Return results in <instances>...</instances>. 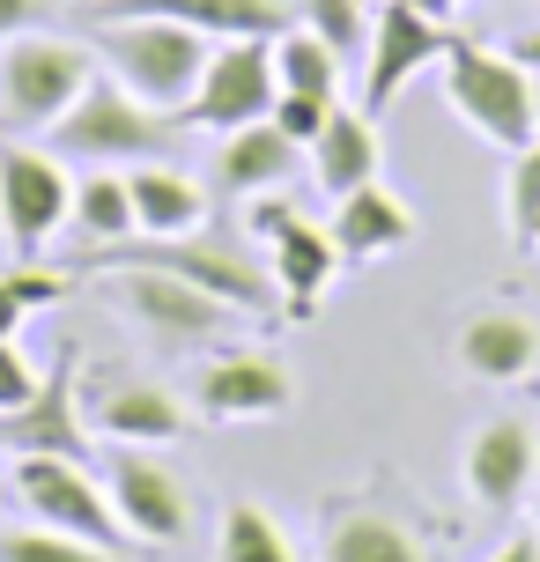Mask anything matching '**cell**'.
Instances as JSON below:
<instances>
[{"label": "cell", "mask_w": 540, "mask_h": 562, "mask_svg": "<svg viewBox=\"0 0 540 562\" xmlns=\"http://www.w3.org/2000/svg\"><path fill=\"white\" fill-rule=\"evenodd\" d=\"M437 75H445V104H452L488 148L518 156V148L540 140V82L511 53H488L482 37H452V53L437 59Z\"/></svg>", "instance_id": "4"}, {"label": "cell", "mask_w": 540, "mask_h": 562, "mask_svg": "<svg viewBox=\"0 0 540 562\" xmlns=\"http://www.w3.org/2000/svg\"><path fill=\"white\" fill-rule=\"evenodd\" d=\"M326 112H334V97H296V89H282V97H274V126H282L289 140H304V148H312L318 140V126H326Z\"/></svg>", "instance_id": "31"}, {"label": "cell", "mask_w": 540, "mask_h": 562, "mask_svg": "<svg viewBox=\"0 0 540 562\" xmlns=\"http://www.w3.org/2000/svg\"><path fill=\"white\" fill-rule=\"evenodd\" d=\"M59 363L45 370V385L15 407V415H0V451H45V459H89V415H82V393H75V378H82V348L67 340L53 348Z\"/></svg>", "instance_id": "13"}, {"label": "cell", "mask_w": 540, "mask_h": 562, "mask_svg": "<svg viewBox=\"0 0 540 562\" xmlns=\"http://www.w3.org/2000/svg\"><path fill=\"white\" fill-rule=\"evenodd\" d=\"M459 481L482 510H518L540 481V422L533 415H496L459 445Z\"/></svg>", "instance_id": "14"}, {"label": "cell", "mask_w": 540, "mask_h": 562, "mask_svg": "<svg viewBox=\"0 0 540 562\" xmlns=\"http://www.w3.org/2000/svg\"><path fill=\"white\" fill-rule=\"evenodd\" d=\"M89 45H97V59L142 104H156V112H171V119L193 97L200 67H207V37L171 23V15H112V23H89Z\"/></svg>", "instance_id": "5"}, {"label": "cell", "mask_w": 540, "mask_h": 562, "mask_svg": "<svg viewBox=\"0 0 540 562\" xmlns=\"http://www.w3.org/2000/svg\"><path fill=\"white\" fill-rule=\"evenodd\" d=\"M104 488H112V510L126 518V533H142V548H178L193 533V488L171 459H156V445H119Z\"/></svg>", "instance_id": "11"}, {"label": "cell", "mask_w": 540, "mask_h": 562, "mask_svg": "<svg viewBox=\"0 0 540 562\" xmlns=\"http://www.w3.org/2000/svg\"><path fill=\"white\" fill-rule=\"evenodd\" d=\"M193 407L200 422H274L296 407V378L274 348H223L193 378Z\"/></svg>", "instance_id": "15"}, {"label": "cell", "mask_w": 540, "mask_h": 562, "mask_svg": "<svg viewBox=\"0 0 540 562\" xmlns=\"http://www.w3.org/2000/svg\"><path fill=\"white\" fill-rule=\"evenodd\" d=\"M15 504L30 510V526L97 540V548H119V555H148V548H126V518L112 510V488L89 474V459L23 451V459H15Z\"/></svg>", "instance_id": "7"}, {"label": "cell", "mask_w": 540, "mask_h": 562, "mask_svg": "<svg viewBox=\"0 0 540 562\" xmlns=\"http://www.w3.org/2000/svg\"><path fill=\"white\" fill-rule=\"evenodd\" d=\"M0 562H148V555H119V548H97V540L30 526V533H0Z\"/></svg>", "instance_id": "28"}, {"label": "cell", "mask_w": 540, "mask_h": 562, "mask_svg": "<svg viewBox=\"0 0 540 562\" xmlns=\"http://www.w3.org/2000/svg\"><path fill=\"white\" fill-rule=\"evenodd\" d=\"M126 200H134V237H185L207 229V193L200 178L164 156V164H126Z\"/></svg>", "instance_id": "23"}, {"label": "cell", "mask_w": 540, "mask_h": 562, "mask_svg": "<svg viewBox=\"0 0 540 562\" xmlns=\"http://www.w3.org/2000/svg\"><path fill=\"white\" fill-rule=\"evenodd\" d=\"M341 67L348 59L304 23H289L282 37H274V82L296 89V97H341Z\"/></svg>", "instance_id": "24"}, {"label": "cell", "mask_w": 540, "mask_h": 562, "mask_svg": "<svg viewBox=\"0 0 540 562\" xmlns=\"http://www.w3.org/2000/svg\"><path fill=\"white\" fill-rule=\"evenodd\" d=\"M385 170V140H378V119L356 104V112H326V126H318V140H312V186L326 200H341V193H356V186H370Z\"/></svg>", "instance_id": "22"}, {"label": "cell", "mask_w": 540, "mask_h": 562, "mask_svg": "<svg viewBox=\"0 0 540 562\" xmlns=\"http://www.w3.org/2000/svg\"><path fill=\"white\" fill-rule=\"evenodd\" d=\"M37 385H45V370L23 356V340H0V415H15Z\"/></svg>", "instance_id": "32"}, {"label": "cell", "mask_w": 540, "mask_h": 562, "mask_svg": "<svg viewBox=\"0 0 540 562\" xmlns=\"http://www.w3.org/2000/svg\"><path fill=\"white\" fill-rule=\"evenodd\" d=\"M326 229H334V245H341V267H370V259H393V252L415 245V207L370 178V186L334 200V223Z\"/></svg>", "instance_id": "20"}, {"label": "cell", "mask_w": 540, "mask_h": 562, "mask_svg": "<svg viewBox=\"0 0 540 562\" xmlns=\"http://www.w3.org/2000/svg\"><path fill=\"white\" fill-rule=\"evenodd\" d=\"M245 229L267 237V274H274V289H282V318H289V326L318 318L326 281L341 274V245H334V229L304 223V215L289 207V193L245 200Z\"/></svg>", "instance_id": "8"}, {"label": "cell", "mask_w": 540, "mask_h": 562, "mask_svg": "<svg viewBox=\"0 0 540 562\" xmlns=\"http://www.w3.org/2000/svg\"><path fill=\"white\" fill-rule=\"evenodd\" d=\"M82 415L97 437H112V445H178L200 415H185V400L171 385H156V378H126V385H97L82 400Z\"/></svg>", "instance_id": "18"}, {"label": "cell", "mask_w": 540, "mask_h": 562, "mask_svg": "<svg viewBox=\"0 0 540 562\" xmlns=\"http://www.w3.org/2000/svg\"><path fill=\"white\" fill-rule=\"evenodd\" d=\"M104 281V304L134 326V334L156 348V356H185V348H223L245 318L223 304V296H207L193 289L185 274L171 267H142V259H119V267H97Z\"/></svg>", "instance_id": "2"}, {"label": "cell", "mask_w": 540, "mask_h": 562, "mask_svg": "<svg viewBox=\"0 0 540 562\" xmlns=\"http://www.w3.org/2000/svg\"><path fill=\"white\" fill-rule=\"evenodd\" d=\"M75 215V186H67V164L53 148H23L8 140L0 148V229L23 259H37L53 245V229Z\"/></svg>", "instance_id": "10"}, {"label": "cell", "mask_w": 540, "mask_h": 562, "mask_svg": "<svg viewBox=\"0 0 540 562\" xmlns=\"http://www.w3.org/2000/svg\"><path fill=\"white\" fill-rule=\"evenodd\" d=\"M304 170V140H289L274 119H252L223 134V156H215V178H223L237 200H259V193H289Z\"/></svg>", "instance_id": "21"}, {"label": "cell", "mask_w": 540, "mask_h": 562, "mask_svg": "<svg viewBox=\"0 0 540 562\" xmlns=\"http://www.w3.org/2000/svg\"><path fill=\"white\" fill-rule=\"evenodd\" d=\"M274 37H223L207 67H200L193 97L178 104V126H207V134H237V126H252V119L274 112Z\"/></svg>", "instance_id": "9"}, {"label": "cell", "mask_w": 540, "mask_h": 562, "mask_svg": "<svg viewBox=\"0 0 540 562\" xmlns=\"http://www.w3.org/2000/svg\"><path fill=\"white\" fill-rule=\"evenodd\" d=\"M215 562H296V540L282 533L274 510L223 504V518H215Z\"/></svg>", "instance_id": "25"}, {"label": "cell", "mask_w": 540, "mask_h": 562, "mask_svg": "<svg viewBox=\"0 0 540 562\" xmlns=\"http://www.w3.org/2000/svg\"><path fill=\"white\" fill-rule=\"evenodd\" d=\"M504 53H511L518 67H526V75H540V30H526V37H511Z\"/></svg>", "instance_id": "35"}, {"label": "cell", "mask_w": 540, "mask_h": 562, "mask_svg": "<svg viewBox=\"0 0 540 562\" xmlns=\"http://www.w3.org/2000/svg\"><path fill=\"white\" fill-rule=\"evenodd\" d=\"M119 259H142V267H171V274H185L193 289H207V296H223L237 318H274V274L259 267L237 237H207V229H185V237H119V245H82V252L67 259L75 274H97V267H119Z\"/></svg>", "instance_id": "1"}, {"label": "cell", "mask_w": 540, "mask_h": 562, "mask_svg": "<svg viewBox=\"0 0 540 562\" xmlns=\"http://www.w3.org/2000/svg\"><path fill=\"white\" fill-rule=\"evenodd\" d=\"M533 533H540V481H533Z\"/></svg>", "instance_id": "37"}, {"label": "cell", "mask_w": 540, "mask_h": 562, "mask_svg": "<svg viewBox=\"0 0 540 562\" xmlns=\"http://www.w3.org/2000/svg\"><path fill=\"white\" fill-rule=\"evenodd\" d=\"M289 8H296V23L318 30L341 59L363 53V37H370V8H363V0H289Z\"/></svg>", "instance_id": "30"}, {"label": "cell", "mask_w": 540, "mask_h": 562, "mask_svg": "<svg viewBox=\"0 0 540 562\" xmlns=\"http://www.w3.org/2000/svg\"><path fill=\"white\" fill-rule=\"evenodd\" d=\"M533 252H540V237H533Z\"/></svg>", "instance_id": "38"}, {"label": "cell", "mask_w": 540, "mask_h": 562, "mask_svg": "<svg viewBox=\"0 0 540 562\" xmlns=\"http://www.w3.org/2000/svg\"><path fill=\"white\" fill-rule=\"evenodd\" d=\"M89 82H97V45L23 30V37L0 45V126L8 134H45Z\"/></svg>", "instance_id": "6"}, {"label": "cell", "mask_w": 540, "mask_h": 562, "mask_svg": "<svg viewBox=\"0 0 540 562\" xmlns=\"http://www.w3.org/2000/svg\"><path fill=\"white\" fill-rule=\"evenodd\" d=\"M67 289H75V267H37V259L8 267L0 274V340H23V318L67 304Z\"/></svg>", "instance_id": "26"}, {"label": "cell", "mask_w": 540, "mask_h": 562, "mask_svg": "<svg viewBox=\"0 0 540 562\" xmlns=\"http://www.w3.org/2000/svg\"><path fill=\"white\" fill-rule=\"evenodd\" d=\"M45 15H53V0H0V45L23 30H45Z\"/></svg>", "instance_id": "33"}, {"label": "cell", "mask_w": 540, "mask_h": 562, "mask_svg": "<svg viewBox=\"0 0 540 562\" xmlns=\"http://www.w3.org/2000/svg\"><path fill=\"white\" fill-rule=\"evenodd\" d=\"M45 148H53L59 164H119V170L126 164H164L178 148V119L142 104L119 75L97 67V82L45 126Z\"/></svg>", "instance_id": "3"}, {"label": "cell", "mask_w": 540, "mask_h": 562, "mask_svg": "<svg viewBox=\"0 0 540 562\" xmlns=\"http://www.w3.org/2000/svg\"><path fill=\"white\" fill-rule=\"evenodd\" d=\"M89 23L112 15H171V23L200 30V37H282L296 23L289 0H82Z\"/></svg>", "instance_id": "19"}, {"label": "cell", "mask_w": 540, "mask_h": 562, "mask_svg": "<svg viewBox=\"0 0 540 562\" xmlns=\"http://www.w3.org/2000/svg\"><path fill=\"white\" fill-rule=\"evenodd\" d=\"M445 53H452V23H429L407 0H378L370 8V53H363V112L385 119L400 89L423 67H437Z\"/></svg>", "instance_id": "12"}, {"label": "cell", "mask_w": 540, "mask_h": 562, "mask_svg": "<svg viewBox=\"0 0 540 562\" xmlns=\"http://www.w3.org/2000/svg\"><path fill=\"white\" fill-rule=\"evenodd\" d=\"M318 562H429V540L378 496H334L318 510Z\"/></svg>", "instance_id": "16"}, {"label": "cell", "mask_w": 540, "mask_h": 562, "mask_svg": "<svg viewBox=\"0 0 540 562\" xmlns=\"http://www.w3.org/2000/svg\"><path fill=\"white\" fill-rule=\"evenodd\" d=\"M407 8H415V15H429V23H452V15H459V0H407Z\"/></svg>", "instance_id": "36"}, {"label": "cell", "mask_w": 540, "mask_h": 562, "mask_svg": "<svg viewBox=\"0 0 540 562\" xmlns=\"http://www.w3.org/2000/svg\"><path fill=\"white\" fill-rule=\"evenodd\" d=\"M488 562H540V533H511Z\"/></svg>", "instance_id": "34"}, {"label": "cell", "mask_w": 540, "mask_h": 562, "mask_svg": "<svg viewBox=\"0 0 540 562\" xmlns=\"http://www.w3.org/2000/svg\"><path fill=\"white\" fill-rule=\"evenodd\" d=\"M504 223H511L518 252H533V237H540V140L511 156V178H504Z\"/></svg>", "instance_id": "29"}, {"label": "cell", "mask_w": 540, "mask_h": 562, "mask_svg": "<svg viewBox=\"0 0 540 562\" xmlns=\"http://www.w3.org/2000/svg\"><path fill=\"white\" fill-rule=\"evenodd\" d=\"M75 229H82L89 245H119V237H134V200H126V170H97L75 186Z\"/></svg>", "instance_id": "27"}, {"label": "cell", "mask_w": 540, "mask_h": 562, "mask_svg": "<svg viewBox=\"0 0 540 562\" xmlns=\"http://www.w3.org/2000/svg\"><path fill=\"white\" fill-rule=\"evenodd\" d=\"M452 363L459 378L474 385H526L540 370V318L511 304H488V311H466L452 334Z\"/></svg>", "instance_id": "17"}]
</instances>
